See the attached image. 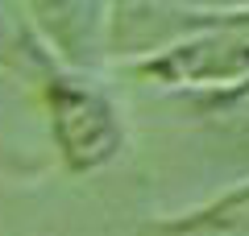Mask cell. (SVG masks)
I'll use <instances>...</instances> for the list:
<instances>
[{
  "instance_id": "cell-1",
  "label": "cell",
  "mask_w": 249,
  "mask_h": 236,
  "mask_svg": "<svg viewBox=\"0 0 249 236\" xmlns=\"http://www.w3.org/2000/svg\"><path fill=\"white\" fill-rule=\"evenodd\" d=\"M142 75L158 83H245L249 79V13H224L204 37L170 46Z\"/></svg>"
},
{
  "instance_id": "cell-2",
  "label": "cell",
  "mask_w": 249,
  "mask_h": 236,
  "mask_svg": "<svg viewBox=\"0 0 249 236\" xmlns=\"http://www.w3.org/2000/svg\"><path fill=\"white\" fill-rule=\"evenodd\" d=\"M50 100H54V133L62 141L67 162L75 170L104 166L116 153V145H121V129H116L112 108L104 104V96L58 79L50 87Z\"/></svg>"
},
{
  "instance_id": "cell-3",
  "label": "cell",
  "mask_w": 249,
  "mask_h": 236,
  "mask_svg": "<svg viewBox=\"0 0 249 236\" xmlns=\"http://www.w3.org/2000/svg\"><path fill=\"white\" fill-rule=\"evenodd\" d=\"M145 236H249V183L196 207L191 216L158 219L145 228Z\"/></svg>"
},
{
  "instance_id": "cell-4",
  "label": "cell",
  "mask_w": 249,
  "mask_h": 236,
  "mask_svg": "<svg viewBox=\"0 0 249 236\" xmlns=\"http://www.w3.org/2000/svg\"><path fill=\"white\" fill-rule=\"evenodd\" d=\"M212 112H216V124H220L229 137H237L241 145L249 149V87L237 91L232 100H220Z\"/></svg>"
},
{
  "instance_id": "cell-5",
  "label": "cell",
  "mask_w": 249,
  "mask_h": 236,
  "mask_svg": "<svg viewBox=\"0 0 249 236\" xmlns=\"http://www.w3.org/2000/svg\"><path fill=\"white\" fill-rule=\"evenodd\" d=\"M212 4H220V0H212ZM224 4H237V0H224Z\"/></svg>"
}]
</instances>
